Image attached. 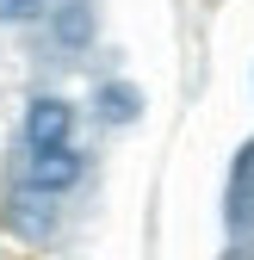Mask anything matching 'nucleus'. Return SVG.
<instances>
[{
	"label": "nucleus",
	"instance_id": "2",
	"mask_svg": "<svg viewBox=\"0 0 254 260\" xmlns=\"http://www.w3.org/2000/svg\"><path fill=\"white\" fill-rule=\"evenodd\" d=\"M87 180V155L75 143H56V149H25V180L31 192H50V199H69V192Z\"/></svg>",
	"mask_w": 254,
	"mask_h": 260
},
{
	"label": "nucleus",
	"instance_id": "6",
	"mask_svg": "<svg viewBox=\"0 0 254 260\" xmlns=\"http://www.w3.org/2000/svg\"><path fill=\"white\" fill-rule=\"evenodd\" d=\"M93 112H100V124L124 130V124H137L143 118V93L131 81H100V93H93Z\"/></svg>",
	"mask_w": 254,
	"mask_h": 260
},
{
	"label": "nucleus",
	"instance_id": "1",
	"mask_svg": "<svg viewBox=\"0 0 254 260\" xmlns=\"http://www.w3.org/2000/svg\"><path fill=\"white\" fill-rule=\"evenodd\" d=\"M56 205H62V199H50V192L13 186V192H7V205H0V230L38 248V242H50V236L62 230V211H56Z\"/></svg>",
	"mask_w": 254,
	"mask_h": 260
},
{
	"label": "nucleus",
	"instance_id": "7",
	"mask_svg": "<svg viewBox=\"0 0 254 260\" xmlns=\"http://www.w3.org/2000/svg\"><path fill=\"white\" fill-rule=\"evenodd\" d=\"M44 0H0V25H38Z\"/></svg>",
	"mask_w": 254,
	"mask_h": 260
},
{
	"label": "nucleus",
	"instance_id": "4",
	"mask_svg": "<svg viewBox=\"0 0 254 260\" xmlns=\"http://www.w3.org/2000/svg\"><path fill=\"white\" fill-rule=\"evenodd\" d=\"M50 19V44L62 56H81L93 44V31H100V19H93V0H62V7H44Z\"/></svg>",
	"mask_w": 254,
	"mask_h": 260
},
{
	"label": "nucleus",
	"instance_id": "5",
	"mask_svg": "<svg viewBox=\"0 0 254 260\" xmlns=\"http://www.w3.org/2000/svg\"><path fill=\"white\" fill-rule=\"evenodd\" d=\"M230 223L236 236L254 230V143L236 149V168H230Z\"/></svg>",
	"mask_w": 254,
	"mask_h": 260
},
{
	"label": "nucleus",
	"instance_id": "3",
	"mask_svg": "<svg viewBox=\"0 0 254 260\" xmlns=\"http://www.w3.org/2000/svg\"><path fill=\"white\" fill-rule=\"evenodd\" d=\"M19 143H25V149H56V143H75V106L62 100V93H38V100H25Z\"/></svg>",
	"mask_w": 254,
	"mask_h": 260
}]
</instances>
